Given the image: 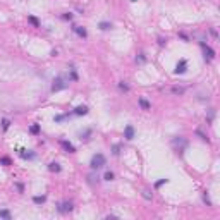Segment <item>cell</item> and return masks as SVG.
Wrapping results in <instances>:
<instances>
[{
  "mask_svg": "<svg viewBox=\"0 0 220 220\" xmlns=\"http://www.w3.org/2000/svg\"><path fill=\"white\" fill-rule=\"evenodd\" d=\"M0 219H11V212L9 210H0Z\"/></svg>",
  "mask_w": 220,
  "mask_h": 220,
  "instance_id": "7c38bea8",
  "label": "cell"
},
{
  "mask_svg": "<svg viewBox=\"0 0 220 220\" xmlns=\"http://www.w3.org/2000/svg\"><path fill=\"white\" fill-rule=\"evenodd\" d=\"M29 131H31L33 134H38V132H40V126H38V124H35V126H31V129H29Z\"/></svg>",
  "mask_w": 220,
  "mask_h": 220,
  "instance_id": "5bb4252c",
  "label": "cell"
},
{
  "mask_svg": "<svg viewBox=\"0 0 220 220\" xmlns=\"http://www.w3.org/2000/svg\"><path fill=\"white\" fill-rule=\"evenodd\" d=\"M201 47H203V48H205V53H208V59H210V60H212V59H213V57H215V52H213V50H212V48H210V47H207V45H205V43H201Z\"/></svg>",
  "mask_w": 220,
  "mask_h": 220,
  "instance_id": "ba28073f",
  "label": "cell"
},
{
  "mask_svg": "<svg viewBox=\"0 0 220 220\" xmlns=\"http://www.w3.org/2000/svg\"><path fill=\"white\" fill-rule=\"evenodd\" d=\"M186 67H187V62L182 59L181 62L177 64V67H175V74H184V72H186Z\"/></svg>",
  "mask_w": 220,
  "mask_h": 220,
  "instance_id": "277c9868",
  "label": "cell"
},
{
  "mask_svg": "<svg viewBox=\"0 0 220 220\" xmlns=\"http://www.w3.org/2000/svg\"><path fill=\"white\" fill-rule=\"evenodd\" d=\"M48 168H50L52 172H60V165H59V163H55V162H52V163L48 165Z\"/></svg>",
  "mask_w": 220,
  "mask_h": 220,
  "instance_id": "8fae6325",
  "label": "cell"
},
{
  "mask_svg": "<svg viewBox=\"0 0 220 220\" xmlns=\"http://www.w3.org/2000/svg\"><path fill=\"white\" fill-rule=\"evenodd\" d=\"M108 28H110V23H105V21L103 23H100V29H103L105 31V29H108Z\"/></svg>",
  "mask_w": 220,
  "mask_h": 220,
  "instance_id": "e0dca14e",
  "label": "cell"
},
{
  "mask_svg": "<svg viewBox=\"0 0 220 220\" xmlns=\"http://www.w3.org/2000/svg\"><path fill=\"white\" fill-rule=\"evenodd\" d=\"M74 31L78 33L79 36H83V38L86 36V29H84V28H79V26H76V28H74Z\"/></svg>",
  "mask_w": 220,
  "mask_h": 220,
  "instance_id": "30bf717a",
  "label": "cell"
},
{
  "mask_svg": "<svg viewBox=\"0 0 220 220\" xmlns=\"http://www.w3.org/2000/svg\"><path fill=\"white\" fill-rule=\"evenodd\" d=\"M139 105H141L144 110H150V103H148V102H146L144 98H139Z\"/></svg>",
  "mask_w": 220,
  "mask_h": 220,
  "instance_id": "4fadbf2b",
  "label": "cell"
},
{
  "mask_svg": "<svg viewBox=\"0 0 220 220\" xmlns=\"http://www.w3.org/2000/svg\"><path fill=\"white\" fill-rule=\"evenodd\" d=\"M74 114H78V115H86V114H88V107H86V105H79L78 108L74 110Z\"/></svg>",
  "mask_w": 220,
  "mask_h": 220,
  "instance_id": "8992f818",
  "label": "cell"
},
{
  "mask_svg": "<svg viewBox=\"0 0 220 220\" xmlns=\"http://www.w3.org/2000/svg\"><path fill=\"white\" fill-rule=\"evenodd\" d=\"M60 146L64 148V150L67 151V153H74V151H76V150H74V146H72V144H71L69 141H64V139L60 141Z\"/></svg>",
  "mask_w": 220,
  "mask_h": 220,
  "instance_id": "5b68a950",
  "label": "cell"
},
{
  "mask_svg": "<svg viewBox=\"0 0 220 220\" xmlns=\"http://www.w3.org/2000/svg\"><path fill=\"white\" fill-rule=\"evenodd\" d=\"M71 78H72V79H74V81H76V79H78V74H76V72L72 71V72H71Z\"/></svg>",
  "mask_w": 220,
  "mask_h": 220,
  "instance_id": "4316f807",
  "label": "cell"
},
{
  "mask_svg": "<svg viewBox=\"0 0 220 220\" xmlns=\"http://www.w3.org/2000/svg\"><path fill=\"white\" fill-rule=\"evenodd\" d=\"M119 88H120V90H124V91H129V86H127V84H124V83H120V84H119Z\"/></svg>",
  "mask_w": 220,
  "mask_h": 220,
  "instance_id": "44dd1931",
  "label": "cell"
},
{
  "mask_svg": "<svg viewBox=\"0 0 220 220\" xmlns=\"http://www.w3.org/2000/svg\"><path fill=\"white\" fill-rule=\"evenodd\" d=\"M29 23H31V24H35V26H40L38 19H36V17H33V16H29Z\"/></svg>",
  "mask_w": 220,
  "mask_h": 220,
  "instance_id": "2e32d148",
  "label": "cell"
},
{
  "mask_svg": "<svg viewBox=\"0 0 220 220\" xmlns=\"http://www.w3.org/2000/svg\"><path fill=\"white\" fill-rule=\"evenodd\" d=\"M165 182H167V179H162V181H158V182H156V187H160V186H162V184H165Z\"/></svg>",
  "mask_w": 220,
  "mask_h": 220,
  "instance_id": "cb8c5ba5",
  "label": "cell"
},
{
  "mask_svg": "<svg viewBox=\"0 0 220 220\" xmlns=\"http://www.w3.org/2000/svg\"><path fill=\"white\" fill-rule=\"evenodd\" d=\"M62 17H64V19H69V21H71V19H72V14H64Z\"/></svg>",
  "mask_w": 220,
  "mask_h": 220,
  "instance_id": "d4e9b609",
  "label": "cell"
},
{
  "mask_svg": "<svg viewBox=\"0 0 220 220\" xmlns=\"http://www.w3.org/2000/svg\"><path fill=\"white\" fill-rule=\"evenodd\" d=\"M0 162H2V163H4V165H11V160H9V158H7V156H5V158H2V160H0Z\"/></svg>",
  "mask_w": 220,
  "mask_h": 220,
  "instance_id": "603a6c76",
  "label": "cell"
},
{
  "mask_svg": "<svg viewBox=\"0 0 220 220\" xmlns=\"http://www.w3.org/2000/svg\"><path fill=\"white\" fill-rule=\"evenodd\" d=\"M72 210V205L71 203H62L60 207H59V212H62V213H67V212H71Z\"/></svg>",
  "mask_w": 220,
  "mask_h": 220,
  "instance_id": "52a82bcc",
  "label": "cell"
},
{
  "mask_svg": "<svg viewBox=\"0 0 220 220\" xmlns=\"http://www.w3.org/2000/svg\"><path fill=\"white\" fill-rule=\"evenodd\" d=\"M132 2H138V0H132Z\"/></svg>",
  "mask_w": 220,
  "mask_h": 220,
  "instance_id": "83f0119b",
  "label": "cell"
},
{
  "mask_svg": "<svg viewBox=\"0 0 220 220\" xmlns=\"http://www.w3.org/2000/svg\"><path fill=\"white\" fill-rule=\"evenodd\" d=\"M2 124H4V131H7V129H9V126H11V122H9L7 119H4V120H2Z\"/></svg>",
  "mask_w": 220,
  "mask_h": 220,
  "instance_id": "ac0fdd59",
  "label": "cell"
},
{
  "mask_svg": "<svg viewBox=\"0 0 220 220\" xmlns=\"http://www.w3.org/2000/svg\"><path fill=\"white\" fill-rule=\"evenodd\" d=\"M170 91H172L174 95H182V93H184V91H186V90H184L182 86H174V88H172V90H170Z\"/></svg>",
  "mask_w": 220,
  "mask_h": 220,
  "instance_id": "9c48e42d",
  "label": "cell"
},
{
  "mask_svg": "<svg viewBox=\"0 0 220 220\" xmlns=\"http://www.w3.org/2000/svg\"><path fill=\"white\" fill-rule=\"evenodd\" d=\"M91 168H95V170H98V168H102L105 165V156L102 153H96V155H93L91 158Z\"/></svg>",
  "mask_w": 220,
  "mask_h": 220,
  "instance_id": "6da1fadb",
  "label": "cell"
},
{
  "mask_svg": "<svg viewBox=\"0 0 220 220\" xmlns=\"http://www.w3.org/2000/svg\"><path fill=\"white\" fill-rule=\"evenodd\" d=\"M65 86H67V84L64 83V79L57 78L55 81H53V84H52V91H60V90H64Z\"/></svg>",
  "mask_w": 220,
  "mask_h": 220,
  "instance_id": "7a4b0ae2",
  "label": "cell"
},
{
  "mask_svg": "<svg viewBox=\"0 0 220 220\" xmlns=\"http://www.w3.org/2000/svg\"><path fill=\"white\" fill-rule=\"evenodd\" d=\"M114 155H119V144L114 146Z\"/></svg>",
  "mask_w": 220,
  "mask_h": 220,
  "instance_id": "484cf974",
  "label": "cell"
},
{
  "mask_svg": "<svg viewBox=\"0 0 220 220\" xmlns=\"http://www.w3.org/2000/svg\"><path fill=\"white\" fill-rule=\"evenodd\" d=\"M112 179H114V174H112V172H107V174H105V181H112Z\"/></svg>",
  "mask_w": 220,
  "mask_h": 220,
  "instance_id": "d6986e66",
  "label": "cell"
},
{
  "mask_svg": "<svg viewBox=\"0 0 220 220\" xmlns=\"http://www.w3.org/2000/svg\"><path fill=\"white\" fill-rule=\"evenodd\" d=\"M67 115H69V114H64V115H57V117H55V122H60V120H64Z\"/></svg>",
  "mask_w": 220,
  "mask_h": 220,
  "instance_id": "ffe728a7",
  "label": "cell"
},
{
  "mask_svg": "<svg viewBox=\"0 0 220 220\" xmlns=\"http://www.w3.org/2000/svg\"><path fill=\"white\" fill-rule=\"evenodd\" d=\"M124 138H126L127 141H131V139L134 138V127H132V126H126V129H124Z\"/></svg>",
  "mask_w": 220,
  "mask_h": 220,
  "instance_id": "3957f363",
  "label": "cell"
},
{
  "mask_svg": "<svg viewBox=\"0 0 220 220\" xmlns=\"http://www.w3.org/2000/svg\"><path fill=\"white\" fill-rule=\"evenodd\" d=\"M33 201H35V203H43V201H45V196H35Z\"/></svg>",
  "mask_w": 220,
  "mask_h": 220,
  "instance_id": "9a60e30c",
  "label": "cell"
},
{
  "mask_svg": "<svg viewBox=\"0 0 220 220\" xmlns=\"http://www.w3.org/2000/svg\"><path fill=\"white\" fill-rule=\"evenodd\" d=\"M143 198H144V199H151V194H150V191H144V193H143Z\"/></svg>",
  "mask_w": 220,
  "mask_h": 220,
  "instance_id": "7402d4cb",
  "label": "cell"
}]
</instances>
